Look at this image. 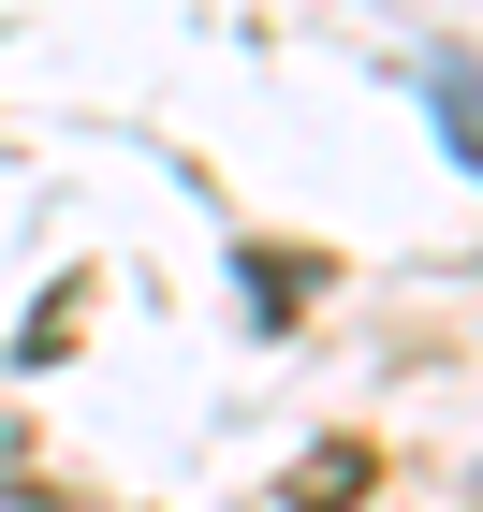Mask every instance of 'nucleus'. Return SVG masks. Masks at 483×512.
<instances>
[{
	"mask_svg": "<svg viewBox=\"0 0 483 512\" xmlns=\"http://www.w3.org/2000/svg\"><path fill=\"white\" fill-rule=\"evenodd\" d=\"M425 118H440V147L483 176V59H425Z\"/></svg>",
	"mask_w": 483,
	"mask_h": 512,
	"instance_id": "nucleus-1",
	"label": "nucleus"
}]
</instances>
